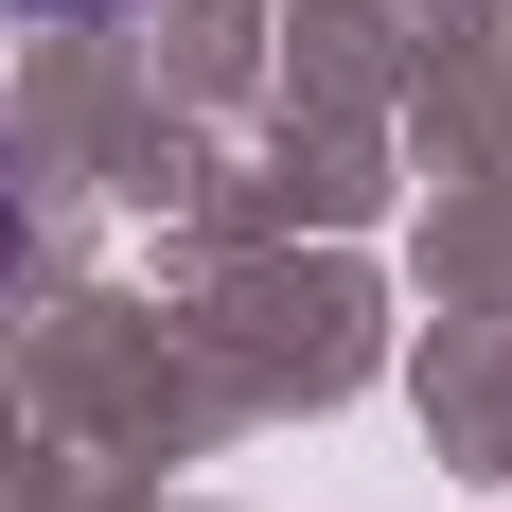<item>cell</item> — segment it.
Listing matches in <instances>:
<instances>
[{
  "label": "cell",
  "mask_w": 512,
  "mask_h": 512,
  "mask_svg": "<svg viewBox=\"0 0 512 512\" xmlns=\"http://www.w3.org/2000/svg\"><path fill=\"white\" fill-rule=\"evenodd\" d=\"M0 18H106V0H0Z\"/></svg>",
  "instance_id": "6da1fadb"
}]
</instances>
